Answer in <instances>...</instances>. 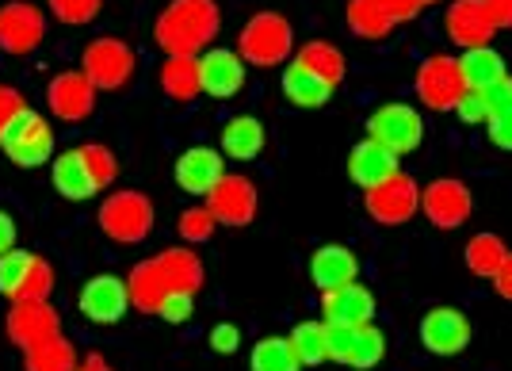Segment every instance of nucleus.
<instances>
[{
	"instance_id": "1",
	"label": "nucleus",
	"mask_w": 512,
	"mask_h": 371,
	"mask_svg": "<svg viewBox=\"0 0 512 371\" xmlns=\"http://www.w3.org/2000/svg\"><path fill=\"white\" fill-rule=\"evenodd\" d=\"M207 280L203 272V261L195 249H161L146 261H138L127 272V287H130V303L142 314H157V306L165 303L176 291H199Z\"/></svg>"
},
{
	"instance_id": "2",
	"label": "nucleus",
	"mask_w": 512,
	"mask_h": 371,
	"mask_svg": "<svg viewBox=\"0 0 512 371\" xmlns=\"http://www.w3.org/2000/svg\"><path fill=\"white\" fill-rule=\"evenodd\" d=\"M218 23H222V12L214 0H172L153 23V39L165 54L199 58L203 50H211Z\"/></svg>"
},
{
	"instance_id": "3",
	"label": "nucleus",
	"mask_w": 512,
	"mask_h": 371,
	"mask_svg": "<svg viewBox=\"0 0 512 371\" xmlns=\"http://www.w3.org/2000/svg\"><path fill=\"white\" fill-rule=\"evenodd\" d=\"M237 54L245 66L276 69L295 54V27L279 12H256L237 35Z\"/></svg>"
},
{
	"instance_id": "4",
	"label": "nucleus",
	"mask_w": 512,
	"mask_h": 371,
	"mask_svg": "<svg viewBox=\"0 0 512 371\" xmlns=\"http://www.w3.org/2000/svg\"><path fill=\"white\" fill-rule=\"evenodd\" d=\"M153 199L146 192H134V188H119L104 196L96 222L111 241L119 245H142L153 234Z\"/></svg>"
},
{
	"instance_id": "5",
	"label": "nucleus",
	"mask_w": 512,
	"mask_h": 371,
	"mask_svg": "<svg viewBox=\"0 0 512 371\" xmlns=\"http://www.w3.org/2000/svg\"><path fill=\"white\" fill-rule=\"evenodd\" d=\"M81 73L96 85V92H119L134 81L138 73V54L134 46L115 39V35H100L85 46L81 54Z\"/></svg>"
},
{
	"instance_id": "6",
	"label": "nucleus",
	"mask_w": 512,
	"mask_h": 371,
	"mask_svg": "<svg viewBox=\"0 0 512 371\" xmlns=\"http://www.w3.org/2000/svg\"><path fill=\"white\" fill-rule=\"evenodd\" d=\"M0 150L20 169H39L54 161V127L35 108H23L0 138Z\"/></svg>"
},
{
	"instance_id": "7",
	"label": "nucleus",
	"mask_w": 512,
	"mask_h": 371,
	"mask_svg": "<svg viewBox=\"0 0 512 371\" xmlns=\"http://www.w3.org/2000/svg\"><path fill=\"white\" fill-rule=\"evenodd\" d=\"M363 211L379 226H402L421 211V184L398 169L394 176H386L375 188L363 192Z\"/></svg>"
},
{
	"instance_id": "8",
	"label": "nucleus",
	"mask_w": 512,
	"mask_h": 371,
	"mask_svg": "<svg viewBox=\"0 0 512 371\" xmlns=\"http://www.w3.org/2000/svg\"><path fill=\"white\" fill-rule=\"evenodd\" d=\"M46 31V12L31 0H8L0 4V50L8 58H27L43 46Z\"/></svg>"
},
{
	"instance_id": "9",
	"label": "nucleus",
	"mask_w": 512,
	"mask_h": 371,
	"mask_svg": "<svg viewBox=\"0 0 512 371\" xmlns=\"http://www.w3.org/2000/svg\"><path fill=\"white\" fill-rule=\"evenodd\" d=\"M367 138H375L390 153H413L425 142V119L409 104H383L367 115Z\"/></svg>"
},
{
	"instance_id": "10",
	"label": "nucleus",
	"mask_w": 512,
	"mask_h": 371,
	"mask_svg": "<svg viewBox=\"0 0 512 371\" xmlns=\"http://www.w3.org/2000/svg\"><path fill=\"white\" fill-rule=\"evenodd\" d=\"M413 88H417V100H421L428 111H455L459 96L467 92L459 58H448V54H432V58H425L421 69H417Z\"/></svg>"
},
{
	"instance_id": "11",
	"label": "nucleus",
	"mask_w": 512,
	"mask_h": 371,
	"mask_svg": "<svg viewBox=\"0 0 512 371\" xmlns=\"http://www.w3.org/2000/svg\"><path fill=\"white\" fill-rule=\"evenodd\" d=\"M4 333H8V341L16 349L27 352L35 349V345H43V341H50V337H58L62 333V318L50 306V299H20V303H12L8 318H4Z\"/></svg>"
},
{
	"instance_id": "12",
	"label": "nucleus",
	"mask_w": 512,
	"mask_h": 371,
	"mask_svg": "<svg viewBox=\"0 0 512 371\" xmlns=\"http://www.w3.org/2000/svg\"><path fill=\"white\" fill-rule=\"evenodd\" d=\"M130 287L123 276H111V272H100L85 280V287L77 291V310L85 314L92 326H115L123 322L130 310Z\"/></svg>"
},
{
	"instance_id": "13",
	"label": "nucleus",
	"mask_w": 512,
	"mask_h": 371,
	"mask_svg": "<svg viewBox=\"0 0 512 371\" xmlns=\"http://www.w3.org/2000/svg\"><path fill=\"white\" fill-rule=\"evenodd\" d=\"M421 211H425L436 230H459L470 219V211H474V196H470V188L463 180L440 176L428 188H421Z\"/></svg>"
},
{
	"instance_id": "14",
	"label": "nucleus",
	"mask_w": 512,
	"mask_h": 371,
	"mask_svg": "<svg viewBox=\"0 0 512 371\" xmlns=\"http://www.w3.org/2000/svg\"><path fill=\"white\" fill-rule=\"evenodd\" d=\"M256 207H260L256 184L241 173H226L207 196V211L218 219V226H234V230L256 219Z\"/></svg>"
},
{
	"instance_id": "15",
	"label": "nucleus",
	"mask_w": 512,
	"mask_h": 371,
	"mask_svg": "<svg viewBox=\"0 0 512 371\" xmlns=\"http://www.w3.org/2000/svg\"><path fill=\"white\" fill-rule=\"evenodd\" d=\"M46 108L62 123H85L88 115L96 111V85L81 69H62L46 85Z\"/></svg>"
},
{
	"instance_id": "16",
	"label": "nucleus",
	"mask_w": 512,
	"mask_h": 371,
	"mask_svg": "<svg viewBox=\"0 0 512 371\" xmlns=\"http://www.w3.org/2000/svg\"><path fill=\"white\" fill-rule=\"evenodd\" d=\"M421 345L432 356H459L470 345V322L463 310L455 306H432L425 318H421Z\"/></svg>"
},
{
	"instance_id": "17",
	"label": "nucleus",
	"mask_w": 512,
	"mask_h": 371,
	"mask_svg": "<svg viewBox=\"0 0 512 371\" xmlns=\"http://www.w3.org/2000/svg\"><path fill=\"white\" fill-rule=\"evenodd\" d=\"M199 85H203V96L211 100H234L237 92L245 88V62L237 50H226V46H211L199 54Z\"/></svg>"
},
{
	"instance_id": "18",
	"label": "nucleus",
	"mask_w": 512,
	"mask_h": 371,
	"mask_svg": "<svg viewBox=\"0 0 512 371\" xmlns=\"http://www.w3.org/2000/svg\"><path fill=\"white\" fill-rule=\"evenodd\" d=\"M176 184H180V192H188V196H211V188L226 176V157L222 150H214V146H192V150H184L176 157Z\"/></svg>"
},
{
	"instance_id": "19",
	"label": "nucleus",
	"mask_w": 512,
	"mask_h": 371,
	"mask_svg": "<svg viewBox=\"0 0 512 371\" xmlns=\"http://www.w3.org/2000/svg\"><path fill=\"white\" fill-rule=\"evenodd\" d=\"M371 318H375V295L360 280L333 287V291H321V322L356 329V326H367Z\"/></svg>"
},
{
	"instance_id": "20",
	"label": "nucleus",
	"mask_w": 512,
	"mask_h": 371,
	"mask_svg": "<svg viewBox=\"0 0 512 371\" xmlns=\"http://www.w3.org/2000/svg\"><path fill=\"white\" fill-rule=\"evenodd\" d=\"M444 31L459 50H478V46L493 43V23L486 16L482 0H451L448 16H444Z\"/></svg>"
},
{
	"instance_id": "21",
	"label": "nucleus",
	"mask_w": 512,
	"mask_h": 371,
	"mask_svg": "<svg viewBox=\"0 0 512 371\" xmlns=\"http://www.w3.org/2000/svg\"><path fill=\"white\" fill-rule=\"evenodd\" d=\"M310 280L318 291H333V287H344L352 280H360V257L348 249V245H321L318 253L310 257Z\"/></svg>"
},
{
	"instance_id": "22",
	"label": "nucleus",
	"mask_w": 512,
	"mask_h": 371,
	"mask_svg": "<svg viewBox=\"0 0 512 371\" xmlns=\"http://www.w3.org/2000/svg\"><path fill=\"white\" fill-rule=\"evenodd\" d=\"M50 180H54L58 196L73 199V203H85V199H92L96 192H100V188H96V180L88 176L81 146H77V150L54 153V161H50Z\"/></svg>"
},
{
	"instance_id": "23",
	"label": "nucleus",
	"mask_w": 512,
	"mask_h": 371,
	"mask_svg": "<svg viewBox=\"0 0 512 371\" xmlns=\"http://www.w3.org/2000/svg\"><path fill=\"white\" fill-rule=\"evenodd\" d=\"M394 173H398V153H390L386 146H379L375 138H363V142H356L352 153H348V176L360 184L363 192L375 188L379 180H386V176H394Z\"/></svg>"
},
{
	"instance_id": "24",
	"label": "nucleus",
	"mask_w": 512,
	"mask_h": 371,
	"mask_svg": "<svg viewBox=\"0 0 512 371\" xmlns=\"http://www.w3.org/2000/svg\"><path fill=\"white\" fill-rule=\"evenodd\" d=\"M157 81L165 88V96L176 100V104H192L195 96H203L199 58H192V54H165V62L157 69Z\"/></svg>"
},
{
	"instance_id": "25",
	"label": "nucleus",
	"mask_w": 512,
	"mask_h": 371,
	"mask_svg": "<svg viewBox=\"0 0 512 371\" xmlns=\"http://www.w3.org/2000/svg\"><path fill=\"white\" fill-rule=\"evenodd\" d=\"M268 146V131L256 115H234L226 127H222V157H234V161H256Z\"/></svg>"
},
{
	"instance_id": "26",
	"label": "nucleus",
	"mask_w": 512,
	"mask_h": 371,
	"mask_svg": "<svg viewBox=\"0 0 512 371\" xmlns=\"http://www.w3.org/2000/svg\"><path fill=\"white\" fill-rule=\"evenodd\" d=\"M283 96L295 108H325L333 100V85H325L318 73H310L299 62H287V69H283Z\"/></svg>"
},
{
	"instance_id": "27",
	"label": "nucleus",
	"mask_w": 512,
	"mask_h": 371,
	"mask_svg": "<svg viewBox=\"0 0 512 371\" xmlns=\"http://www.w3.org/2000/svg\"><path fill=\"white\" fill-rule=\"evenodd\" d=\"M459 69H463V81L467 88H478V92H490L497 88L505 77H509V69H505V58L493 50V46H478V50H463V58H459Z\"/></svg>"
},
{
	"instance_id": "28",
	"label": "nucleus",
	"mask_w": 512,
	"mask_h": 371,
	"mask_svg": "<svg viewBox=\"0 0 512 371\" xmlns=\"http://www.w3.org/2000/svg\"><path fill=\"white\" fill-rule=\"evenodd\" d=\"M344 20H348V31L356 39H363V43H383L386 35L398 27V23L386 16V8L379 0H348Z\"/></svg>"
},
{
	"instance_id": "29",
	"label": "nucleus",
	"mask_w": 512,
	"mask_h": 371,
	"mask_svg": "<svg viewBox=\"0 0 512 371\" xmlns=\"http://www.w3.org/2000/svg\"><path fill=\"white\" fill-rule=\"evenodd\" d=\"M77 364H81V356L73 349V341H65L62 333L23 352V371H77Z\"/></svg>"
},
{
	"instance_id": "30",
	"label": "nucleus",
	"mask_w": 512,
	"mask_h": 371,
	"mask_svg": "<svg viewBox=\"0 0 512 371\" xmlns=\"http://www.w3.org/2000/svg\"><path fill=\"white\" fill-rule=\"evenodd\" d=\"M295 62L299 66H306L310 73H318L325 85H341L344 81V73H348V62H344V54L337 50L333 43H306V46H299V54H295Z\"/></svg>"
},
{
	"instance_id": "31",
	"label": "nucleus",
	"mask_w": 512,
	"mask_h": 371,
	"mask_svg": "<svg viewBox=\"0 0 512 371\" xmlns=\"http://www.w3.org/2000/svg\"><path fill=\"white\" fill-rule=\"evenodd\" d=\"M467 268L474 272V276H486V280H493L497 276V268L509 261V245H505V238H497V234H474V238L467 241Z\"/></svg>"
},
{
	"instance_id": "32",
	"label": "nucleus",
	"mask_w": 512,
	"mask_h": 371,
	"mask_svg": "<svg viewBox=\"0 0 512 371\" xmlns=\"http://www.w3.org/2000/svg\"><path fill=\"white\" fill-rule=\"evenodd\" d=\"M490 96V123H486V134L497 150L512 153V81L505 77L497 88L486 92Z\"/></svg>"
},
{
	"instance_id": "33",
	"label": "nucleus",
	"mask_w": 512,
	"mask_h": 371,
	"mask_svg": "<svg viewBox=\"0 0 512 371\" xmlns=\"http://www.w3.org/2000/svg\"><path fill=\"white\" fill-rule=\"evenodd\" d=\"M249 371H302L299 356L291 349L287 337H260L249 352Z\"/></svg>"
},
{
	"instance_id": "34",
	"label": "nucleus",
	"mask_w": 512,
	"mask_h": 371,
	"mask_svg": "<svg viewBox=\"0 0 512 371\" xmlns=\"http://www.w3.org/2000/svg\"><path fill=\"white\" fill-rule=\"evenodd\" d=\"M386 356V333L375 322L352 329V352H348V364L352 371H371L379 368V360Z\"/></svg>"
},
{
	"instance_id": "35",
	"label": "nucleus",
	"mask_w": 512,
	"mask_h": 371,
	"mask_svg": "<svg viewBox=\"0 0 512 371\" xmlns=\"http://www.w3.org/2000/svg\"><path fill=\"white\" fill-rule=\"evenodd\" d=\"M291 349L299 356L302 368H318L329 360V349H325V322H299V326L287 333Z\"/></svg>"
},
{
	"instance_id": "36",
	"label": "nucleus",
	"mask_w": 512,
	"mask_h": 371,
	"mask_svg": "<svg viewBox=\"0 0 512 371\" xmlns=\"http://www.w3.org/2000/svg\"><path fill=\"white\" fill-rule=\"evenodd\" d=\"M81 153H85L88 176L96 180V188H100V192L111 188V184H115V176H119V157H115V150L104 146V142H85Z\"/></svg>"
},
{
	"instance_id": "37",
	"label": "nucleus",
	"mask_w": 512,
	"mask_h": 371,
	"mask_svg": "<svg viewBox=\"0 0 512 371\" xmlns=\"http://www.w3.org/2000/svg\"><path fill=\"white\" fill-rule=\"evenodd\" d=\"M31 261H35V253H27V249H12V253L0 257V295L4 299H16L20 295L23 280L31 272Z\"/></svg>"
},
{
	"instance_id": "38",
	"label": "nucleus",
	"mask_w": 512,
	"mask_h": 371,
	"mask_svg": "<svg viewBox=\"0 0 512 371\" xmlns=\"http://www.w3.org/2000/svg\"><path fill=\"white\" fill-rule=\"evenodd\" d=\"M176 230H180V238L188 241V245H203V241L214 238L218 219H214L211 211H207V203H203V207H188V211H180Z\"/></svg>"
},
{
	"instance_id": "39",
	"label": "nucleus",
	"mask_w": 512,
	"mask_h": 371,
	"mask_svg": "<svg viewBox=\"0 0 512 371\" xmlns=\"http://www.w3.org/2000/svg\"><path fill=\"white\" fill-rule=\"evenodd\" d=\"M46 8H50V16L65 27H85L100 16V8H104V0H46Z\"/></svg>"
},
{
	"instance_id": "40",
	"label": "nucleus",
	"mask_w": 512,
	"mask_h": 371,
	"mask_svg": "<svg viewBox=\"0 0 512 371\" xmlns=\"http://www.w3.org/2000/svg\"><path fill=\"white\" fill-rule=\"evenodd\" d=\"M50 295H54V264L35 253V261H31V272H27V280H23L20 295H16L12 303H20V299H50Z\"/></svg>"
},
{
	"instance_id": "41",
	"label": "nucleus",
	"mask_w": 512,
	"mask_h": 371,
	"mask_svg": "<svg viewBox=\"0 0 512 371\" xmlns=\"http://www.w3.org/2000/svg\"><path fill=\"white\" fill-rule=\"evenodd\" d=\"M455 115L470 123V127H486L490 123V96L486 92H478V88H467L463 96H459V104H455Z\"/></svg>"
},
{
	"instance_id": "42",
	"label": "nucleus",
	"mask_w": 512,
	"mask_h": 371,
	"mask_svg": "<svg viewBox=\"0 0 512 371\" xmlns=\"http://www.w3.org/2000/svg\"><path fill=\"white\" fill-rule=\"evenodd\" d=\"M195 314V291H176L165 303L157 306V318H165L169 326H184Z\"/></svg>"
},
{
	"instance_id": "43",
	"label": "nucleus",
	"mask_w": 512,
	"mask_h": 371,
	"mask_svg": "<svg viewBox=\"0 0 512 371\" xmlns=\"http://www.w3.org/2000/svg\"><path fill=\"white\" fill-rule=\"evenodd\" d=\"M325 349L333 364H348V352H352V326H329L325 322Z\"/></svg>"
},
{
	"instance_id": "44",
	"label": "nucleus",
	"mask_w": 512,
	"mask_h": 371,
	"mask_svg": "<svg viewBox=\"0 0 512 371\" xmlns=\"http://www.w3.org/2000/svg\"><path fill=\"white\" fill-rule=\"evenodd\" d=\"M23 108H27V100H23L20 88H16V85H0V138H4V131L12 127V119H16Z\"/></svg>"
},
{
	"instance_id": "45",
	"label": "nucleus",
	"mask_w": 512,
	"mask_h": 371,
	"mask_svg": "<svg viewBox=\"0 0 512 371\" xmlns=\"http://www.w3.org/2000/svg\"><path fill=\"white\" fill-rule=\"evenodd\" d=\"M211 352H218V356H230V352L241 349V329L234 326V322H218V326L211 329Z\"/></svg>"
},
{
	"instance_id": "46",
	"label": "nucleus",
	"mask_w": 512,
	"mask_h": 371,
	"mask_svg": "<svg viewBox=\"0 0 512 371\" xmlns=\"http://www.w3.org/2000/svg\"><path fill=\"white\" fill-rule=\"evenodd\" d=\"M379 4H383L386 16H390L394 23H409V20H417V16L425 12L417 0H379Z\"/></svg>"
},
{
	"instance_id": "47",
	"label": "nucleus",
	"mask_w": 512,
	"mask_h": 371,
	"mask_svg": "<svg viewBox=\"0 0 512 371\" xmlns=\"http://www.w3.org/2000/svg\"><path fill=\"white\" fill-rule=\"evenodd\" d=\"M486 16H490L493 31H509L512 27V0H482Z\"/></svg>"
},
{
	"instance_id": "48",
	"label": "nucleus",
	"mask_w": 512,
	"mask_h": 371,
	"mask_svg": "<svg viewBox=\"0 0 512 371\" xmlns=\"http://www.w3.org/2000/svg\"><path fill=\"white\" fill-rule=\"evenodd\" d=\"M16 238H20V226H16V219H12V215L0 207V257L16 249Z\"/></svg>"
},
{
	"instance_id": "49",
	"label": "nucleus",
	"mask_w": 512,
	"mask_h": 371,
	"mask_svg": "<svg viewBox=\"0 0 512 371\" xmlns=\"http://www.w3.org/2000/svg\"><path fill=\"white\" fill-rule=\"evenodd\" d=\"M493 291H497L501 299H509V303H512V253H509V261L497 268V276H493Z\"/></svg>"
},
{
	"instance_id": "50",
	"label": "nucleus",
	"mask_w": 512,
	"mask_h": 371,
	"mask_svg": "<svg viewBox=\"0 0 512 371\" xmlns=\"http://www.w3.org/2000/svg\"><path fill=\"white\" fill-rule=\"evenodd\" d=\"M77 371H115L111 364H107L100 352H88V356H81V364H77Z\"/></svg>"
},
{
	"instance_id": "51",
	"label": "nucleus",
	"mask_w": 512,
	"mask_h": 371,
	"mask_svg": "<svg viewBox=\"0 0 512 371\" xmlns=\"http://www.w3.org/2000/svg\"><path fill=\"white\" fill-rule=\"evenodd\" d=\"M417 4H421V8H428V4H440V0H417Z\"/></svg>"
}]
</instances>
